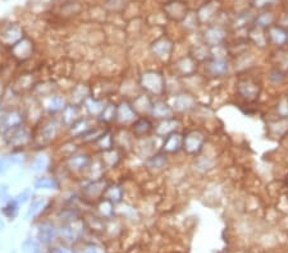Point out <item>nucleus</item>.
I'll return each mask as SVG.
<instances>
[{"instance_id": "obj_1", "label": "nucleus", "mask_w": 288, "mask_h": 253, "mask_svg": "<svg viewBox=\"0 0 288 253\" xmlns=\"http://www.w3.org/2000/svg\"><path fill=\"white\" fill-rule=\"evenodd\" d=\"M237 92L242 99L247 101H254L261 92V85L252 77L240 78L237 82Z\"/></svg>"}, {"instance_id": "obj_2", "label": "nucleus", "mask_w": 288, "mask_h": 253, "mask_svg": "<svg viewBox=\"0 0 288 253\" xmlns=\"http://www.w3.org/2000/svg\"><path fill=\"white\" fill-rule=\"evenodd\" d=\"M266 41L275 48H283L288 44V27L282 23H274L265 30Z\"/></svg>"}, {"instance_id": "obj_3", "label": "nucleus", "mask_w": 288, "mask_h": 253, "mask_svg": "<svg viewBox=\"0 0 288 253\" xmlns=\"http://www.w3.org/2000/svg\"><path fill=\"white\" fill-rule=\"evenodd\" d=\"M204 141H205V138H204L201 132L192 131L185 137L182 146L185 151H187L189 154H196V152H199L203 148Z\"/></svg>"}, {"instance_id": "obj_4", "label": "nucleus", "mask_w": 288, "mask_h": 253, "mask_svg": "<svg viewBox=\"0 0 288 253\" xmlns=\"http://www.w3.org/2000/svg\"><path fill=\"white\" fill-rule=\"evenodd\" d=\"M277 23V16L274 13L273 9H268V11H261L259 12L257 15L254 16V21H252V27H256V29L264 30Z\"/></svg>"}, {"instance_id": "obj_5", "label": "nucleus", "mask_w": 288, "mask_h": 253, "mask_svg": "<svg viewBox=\"0 0 288 253\" xmlns=\"http://www.w3.org/2000/svg\"><path fill=\"white\" fill-rule=\"evenodd\" d=\"M55 236H57V229H55L54 224H52V222H43L39 226V230H37L39 242L44 243V244H49V243H52L54 240Z\"/></svg>"}, {"instance_id": "obj_6", "label": "nucleus", "mask_w": 288, "mask_h": 253, "mask_svg": "<svg viewBox=\"0 0 288 253\" xmlns=\"http://www.w3.org/2000/svg\"><path fill=\"white\" fill-rule=\"evenodd\" d=\"M143 85L153 92H159L163 88V78L160 74L152 72L143 76Z\"/></svg>"}, {"instance_id": "obj_7", "label": "nucleus", "mask_w": 288, "mask_h": 253, "mask_svg": "<svg viewBox=\"0 0 288 253\" xmlns=\"http://www.w3.org/2000/svg\"><path fill=\"white\" fill-rule=\"evenodd\" d=\"M183 145V140L182 137L178 133H171L167 136V140L163 145V150L168 152V154H173V152H177L180 150L181 146Z\"/></svg>"}, {"instance_id": "obj_8", "label": "nucleus", "mask_w": 288, "mask_h": 253, "mask_svg": "<svg viewBox=\"0 0 288 253\" xmlns=\"http://www.w3.org/2000/svg\"><path fill=\"white\" fill-rule=\"evenodd\" d=\"M225 37V31L219 26H213L205 32V40L210 45H219Z\"/></svg>"}, {"instance_id": "obj_9", "label": "nucleus", "mask_w": 288, "mask_h": 253, "mask_svg": "<svg viewBox=\"0 0 288 253\" xmlns=\"http://www.w3.org/2000/svg\"><path fill=\"white\" fill-rule=\"evenodd\" d=\"M209 72L215 77L224 76L228 72V63L223 59H214L209 63Z\"/></svg>"}, {"instance_id": "obj_10", "label": "nucleus", "mask_w": 288, "mask_h": 253, "mask_svg": "<svg viewBox=\"0 0 288 253\" xmlns=\"http://www.w3.org/2000/svg\"><path fill=\"white\" fill-rule=\"evenodd\" d=\"M60 235L63 236L66 240H69V242H73L80 235V231L77 229H74L73 225H63L60 227Z\"/></svg>"}, {"instance_id": "obj_11", "label": "nucleus", "mask_w": 288, "mask_h": 253, "mask_svg": "<svg viewBox=\"0 0 288 253\" xmlns=\"http://www.w3.org/2000/svg\"><path fill=\"white\" fill-rule=\"evenodd\" d=\"M278 0H251V7L257 12L273 9L277 6Z\"/></svg>"}, {"instance_id": "obj_12", "label": "nucleus", "mask_w": 288, "mask_h": 253, "mask_svg": "<svg viewBox=\"0 0 288 253\" xmlns=\"http://www.w3.org/2000/svg\"><path fill=\"white\" fill-rule=\"evenodd\" d=\"M18 210H20V203H18L16 199H11V201H8V203L3 207V213L8 217V219L12 220L17 216Z\"/></svg>"}, {"instance_id": "obj_13", "label": "nucleus", "mask_w": 288, "mask_h": 253, "mask_svg": "<svg viewBox=\"0 0 288 253\" xmlns=\"http://www.w3.org/2000/svg\"><path fill=\"white\" fill-rule=\"evenodd\" d=\"M58 187H59V184L53 178H40V179L35 182L36 189H57Z\"/></svg>"}, {"instance_id": "obj_14", "label": "nucleus", "mask_w": 288, "mask_h": 253, "mask_svg": "<svg viewBox=\"0 0 288 253\" xmlns=\"http://www.w3.org/2000/svg\"><path fill=\"white\" fill-rule=\"evenodd\" d=\"M22 252L23 253H40V244L37 240L32 238H27L22 243Z\"/></svg>"}, {"instance_id": "obj_15", "label": "nucleus", "mask_w": 288, "mask_h": 253, "mask_svg": "<svg viewBox=\"0 0 288 253\" xmlns=\"http://www.w3.org/2000/svg\"><path fill=\"white\" fill-rule=\"evenodd\" d=\"M153 113H154L158 118H168L172 114V109L169 108L167 104L158 103L153 106Z\"/></svg>"}, {"instance_id": "obj_16", "label": "nucleus", "mask_w": 288, "mask_h": 253, "mask_svg": "<svg viewBox=\"0 0 288 253\" xmlns=\"http://www.w3.org/2000/svg\"><path fill=\"white\" fill-rule=\"evenodd\" d=\"M275 113L280 119H287L288 118V97H282L275 105Z\"/></svg>"}, {"instance_id": "obj_17", "label": "nucleus", "mask_w": 288, "mask_h": 253, "mask_svg": "<svg viewBox=\"0 0 288 253\" xmlns=\"http://www.w3.org/2000/svg\"><path fill=\"white\" fill-rule=\"evenodd\" d=\"M171 43H169L168 40H166V39H162V40L157 41V43L154 44V52L159 55L168 54V53L171 52Z\"/></svg>"}, {"instance_id": "obj_18", "label": "nucleus", "mask_w": 288, "mask_h": 253, "mask_svg": "<svg viewBox=\"0 0 288 253\" xmlns=\"http://www.w3.org/2000/svg\"><path fill=\"white\" fill-rule=\"evenodd\" d=\"M44 206H45V199L44 198L32 202V205L30 206L29 211H27V219H31V217L36 216L37 213H40V211L43 210Z\"/></svg>"}, {"instance_id": "obj_19", "label": "nucleus", "mask_w": 288, "mask_h": 253, "mask_svg": "<svg viewBox=\"0 0 288 253\" xmlns=\"http://www.w3.org/2000/svg\"><path fill=\"white\" fill-rule=\"evenodd\" d=\"M150 129H152V124H150V122H149L148 119H140L136 123V125H134V132H136L137 134L148 133Z\"/></svg>"}, {"instance_id": "obj_20", "label": "nucleus", "mask_w": 288, "mask_h": 253, "mask_svg": "<svg viewBox=\"0 0 288 253\" xmlns=\"http://www.w3.org/2000/svg\"><path fill=\"white\" fill-rule=\"evenodd\" d=\"M269 80L273 83H282L283 81L285 80L284 73H283V71L280 68L271 69L270 73H269Z\"/></svg>"}, {"instance_id": "obj_21", "label": "nucleus", "mask_w": 288, "mask_h": 253, "mask_svg": "<svg viewBox=\"0 0 288 253\" xmlns=\"http://www.w3.org/2000/svg\"><path fill=\"white\" fill-rule=\"evenodd\" d=\"M87 164V157L86 156H76L71 160V165L73 168H83Z\"/></svg>"}, {"instance_id": "obj_22", "label": "nucleus", "mask_w": 288, "mask_h": 253, "mask_svg": "<svg viewBox=\"0 0 288 253\" xmlns=\"http://www.w3.org/2000/svg\"><path fill=\"white\" fill-rule=\"evenodd\" d=\"M164 164H166L164 156H154L149 160V165L152 166V168H162Z\"/></svg>"}, {"instance_id": "obj_23", "label": "nucleus", "mask_w": 288, "mask_h": 253, "mask_svg": "<svg viewBox=\"0 0 288 253\" xmlns=\"http://www.w3.org/2000/svg\"><path fill=\"white\" fill-rule=\"evenodd\" d=\"M45 164H46L45 157H44V156H37L36 159H35L34 164H32V169H34L35 171H39V170H41V169H44Z\"/></svg>"}, {"instance_id": "obj_24", "label": "nucleus", "mask_w": 288, "mask_h": 253, "mask_svg": "<svg viewBox=\"0 0 288 253\" xmlns=\"http://www.w3.org/2000/svg\"><path fill=\"white\" fill-rule=\"evenodd\" d=\"M62 106H63V100L60 99V97H55V99H53L52 101H50V104H49V109L53 111L59 110V109H62Z\"/></svg>"}, {"instance_id": "obj_25", "label": "nucleus", "mask_w": 288, "mask_h": 253, "mask_svg": "<svg viewBox=\"0 0 288 253\" xmlns=\"http://www.w3.org/2000/svg\"><path fill=\"white\" fill-rule=\"evenodd\" d=\"M118 191H119V188H117V187L110 188V189H109V191H108V198L113 199V201H115V202L119 201L120 196H122V193L115 194V192H118Z\"/></svg>"}, {"instance_id": "obj_26", "label": "nucleus", "mask_w": 288, "mask_h": 253, "mask_svg": "<svg viewBox=\"0 0 288 253\" xmlns=\"http://www.w3.org/2000/svg\"><path fill=\"white\" fill-rule=\"evenodd\" d=\"M29 198H30V191L29 189H26V191H23L22 193L18 194L15 199L18 202V203H25Z\"/></svg>"}, {"instance_id": "obj_27", "label": "nucleus", "mask_w": 288, "mask_h": 253, "mask_svg": "<svg viewBox=\"0 0 288 253\" xmlns=\"http://www.w3.org/2000/svg\"><path fill=\"white\" fill-rule=\"evenodd\" d=\"M8 198V185L0 184V202H6Z\"/></svg>"}, {"instance_id": "obj_28", "label": "nucleus", "mask_w": 288, "mask_h": 253, "mask_svg": "<svg viewBox=\"0 0 288 253\" xmlns=\"http://www.w3.org/2000/svg\"><path fill=\"white\" fill-rule=\"evenodd\" d=\"M50 253H72V250L66 247H55V248H53Z\"/></svg>"}, {"instance_id": "obj_29", "label": "nucleus", "mask_w": 288, "mask_h": 253, "mask_svg": "<svg viewBox=\"0 0 288 253\" xmlns=\"http://www.w3.org/2000/svg\"><path fill=\"white\" fill-rule=\"evenodd\" d=\"M82 253H99V248L95 247V245H87V247L82 250Z\"/></svg>"}, {"instance_id": "obj_30", "label": "nucleus", "mask_w": 288, "mask_h": 253, "mask_svg": "<svg viewBox=\"0 0 288 253\" xmlns=\"http://www.w3.org/2000/svg\"><path fill=\"white\" fill-rule=\"evenodd\" d=\"M4 227V224H3V221H2V219H0V229H3Z\"/></svg>"}, {"instance_id": "obj_31", "label": "nucleus", "mask_w": 288, "mask_h": 253, "mask_svg": "<svg viewBox=\"0 0 288 253\" xmlns=\"http://www.w3.org/2000/svg\"><path fill=\"white\" fill-rule=\"evenodd\" d=\"M2 171H3V168H2V164H0V173H2Z\"/></svg>"}]
</instances>
